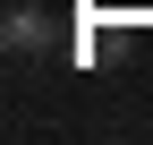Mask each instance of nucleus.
I'll use <instances>...</instances> for the list:
<instances>
[{"mask_svg":"<svg viewBox=\"0 0 153 145\" xmlns=\"http://www.w3.org/2000/svg\"><path fill=\"white\" fill-rule=\"evenodd\" d=\"M0 34H9V51H17V60L51 51V26H43V9H9V26H0Z\"/></svg>","mask_w":153,"mask_h":145,"instance_id":"f257e3e1","label":"nucleus"}]
</instances>
